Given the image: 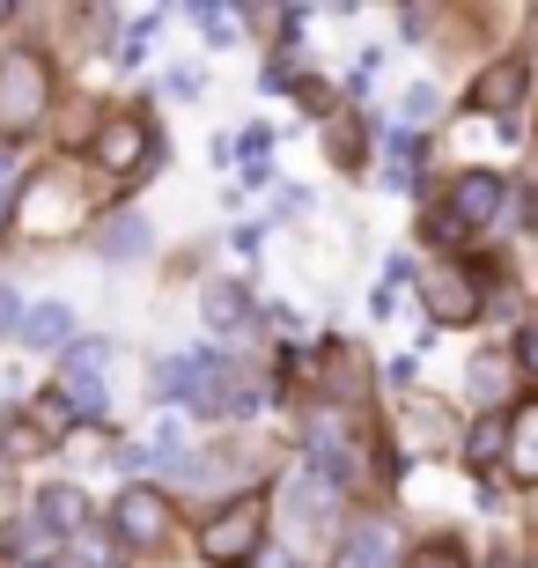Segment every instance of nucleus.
Segmentation results:
<instances>
[{
    "mask_svg": "<svg viewBox=\"0 0 538 568\" xmlns=\"http://www.w3.org/2000/svg\"><path fill=\"white\" fill-rule=\"evenodd\" d=\"M524 89H531V67H524V60H501L495 74H479L473 104H479V111H517V104H524Z\"/></svg>",
    "mask_w": 538,
    "mask_h": 568,
    "instance_id": "obj_10",
    "label": "nucleus"
},
{
    "mask_svg": "<svg viewBox=\"0 0 538 568\" xmlns=\"http://www.w3.org/2000/svg\"><path fill=\"white\" fill-rule=\"evenodd\" d=\"M38 517H44V531H60V539H74V531L89 525V503H82V487H44L38 495Z\"/></svg>",
    "mask_w": 538,
    "mask_h": 568,
    "instance_id": "obj_11",
    "label": "nucleus"
},
{
    "mask_svg": "<svg viewBox=\"0 0 538 568\" xmlns=\"http://www.w3.org/2000/svg\"><path fill=\"white\" fill-rule=\"evenodd\" d=\"M414 163H420V141H414V133H392V155H384V185H414Z\"/></svg>",
    "mask_w": 538,
    "mask_h": 568,
    "instance_id": "obj_14",
    "label": "nucleus"
},
{
    "mask_svg": "<svg viewBox=\"0 0 538 568\" xmlns=\"http://www.w3.org/2000/svg\"><path fill=\"white\" fill-rule=\"evenodd\" d=\"M414 568H457V554H450V547H435V554H420Z\"/></svg>",
    "mask_w": 538,
    "mask_h": 568,
    "instance_id": "obj_24",
    "label": "nucleus"
},
{
    "mask_svg": "<svg viewBox=\"0 0 538 568\" xmlns=\"http://www.w3.org/2000/svg\"><path fill=\"white\" fill-rule=\"evenodd\" d=\"M258 547H266V503L258 495H236L214 509V525H200V561L214 568H251Z\"/></svg>",
    "mask_w": 538,
    "mask_h": 568,
    "instance_id": "obj_1",
    "label": "nucleus"
},
{
    "mask_svg": "<svg viewBox=\"0 0 538 568\" xmlns=\"http://www.w3.org/2000/svg\"><path fill=\"white\" fill-rule=\"evenodd\" d=\"M111 525H119V539L133 554H155L170 539V503L155 495V487H125L119 495V509H111Z\"/></svg>",
    "mask_w": 538,
    "mask_h": 568,
    "instance_id": "obj_5",
    "label": "nucleus"
},
{
    "mask_svg": "<svg viewBox=\"0 0 538 568\" xmlns=\"http://www.w3.org/2000/svg\"><path fill=\"white\" fill-rule=\"evenodd\" d=\"M303 436H311V465H317V480L347 487L354 473H362V443H354V428L339 422L332 406H317L311 422H303Z\"/></svg>",
    "mask_w": 538,
    "mask_h": 568,
    "instance_id": "obj_4",
    "label": "nucleus"
},
{
    "mask_svg": "<svg viewBox=\"0 0 538 568\" xmlns=\"http://www.w3.org/2000/svg\"><path fill=\"white\" fill-rule=\"evenodd\" d=\"M450 214H457V230H487L501 214V170H465L450 192Z\"/></svg>",
    "mask_w": 538,
    "mask_h": 568,
    "instance_id": "obj_8",
    "label": "nucleus"
},
{
    "mask_svg": "<svg viewBox=\"0 0 538 568\" xmlns=\"http://www.w3.org/2000/svg\"><path fill=\"white\" fill-rule=\"evenodd\" d=\"M22 339L44 347V355H67V339H74V311H67V303H30V311H22Z\"/></svg>",
    "mask_w": 538,
    "mask_h": 568,
    "instance_id": "obj_9",
    "label": "nucleus"
},
{
    "mask_svg": "<svg viewBox=\"0 0 538 568\" xmlns=\"http://www.w3.org/2000/svg\"><path fill=\"white\" fill-rule=\"evenodd\" d=\"M155 22H163V16H141V22H133V30L119 38V60H125V67H141V60H148V38H155Z\"/></svg>",
    "mask_w": 538,
    "mask_h": 568,
    "instance_id": "obj_17",
    "label": "nucleus"
},
{
    "mask_svg": "<svg viewBox=\"0 0 538 568\" xmlns=\"http://www.w3.org/2000/svg\"><path fill=\"white\" fill-rule=\"evenodd\" d=\"M97 252H104V258L148 252V222H141V214H111V222H104V236H97Z\"/></svg>",
    "mask_w": 538,
    "mask_h": 568,
    "instance_id": "obj_13",
    "label": "nucleus"
},
{
    "mask_svg": "<svg viewBox=\"0 0 538 568\" xmlns=\"http://www.w3.org/2000/svg\"><path fill=\"white\" fill-rule=\"evenodd\" d=\"M501 443H509V414H487V422L473 428V465L487 473V458H501Z\"/></svg>",
    "mask_w": 538,
    "mask_h": 568,
    "instance_id": "obj_15",
    "label": "nucleus"
},
{
    "mask_svg": "<svg viewBox=\"0 0 538 568\" xmlns=\"http://www.w3.org/2000/svg\"><path fill=\"white\" fill-rule=\"evenodd\" d=\"M8 325H22V295L0 288V333H8Z\"/></svg>",
    "mask_w": 538,
    "mask_h": 568,
    "instance_id": "obj_23",
    "label": "nucleus"
},
{
    "mask_svg": "<svg viewBox=\"0 0 538 568\" xmlns=\"http://www.w3.org/2000/svg\"><path fill=\"white\" fill-rule=\"evenodd\" d=\"M473 392H479V399H501V392H509V362H501V355H479L473 362Z\"/></svg>",
    "mask_w": 538,
    "mask_h": 568,
    "instance_id": "obj_16",
    "label": "nucleus"
},
{
    "mask_svg": "<svg viewBox=\"0 0 538 568\" xmlns=\"http://www.w3.org/2000/svg\"><path fill=\"white\" fill-rule=\"evenodd\" d=\"M517 369H524V377H538V325H524V333H517Z\"/></svg>",
    "mask_w": 538,
    "mask_h": 568,
    "instance_id": "obj_21",
    "label": "nucleus"
},
{
    "mask_svg": "<svg viewBox=\"0 0 538 568\" xmlns=\"http://www.w3.org/2000/svg\"><path fill=\"white\" fill-rule=\"evenodd\" d=\"M332 568H398V525H384V517L354 525L332 554Z\"/></svg>",
    "mask_w": 538,
    "mask_h": 568,
    "instance_id": "obj_7",
    "label": "nucleus"
},
{
    "mask_svg": "<svg viewBox=\"0 0 538 568\" xmlns=\"http://www.w3.org/2000/svg\"><path fill=\"white\" fill-rule=\"evenodd\" d=\"M414 428H420L428 443H450V422L435 414V399H414Z\"/></svg>",
    "mask_w": 538,
    "mask_h": 568,
    "instance_id": "obj_20",
    "label": "nucleus"
},
{
    "mask_svg": "<svg viewBox=\"0 0 538 568\" xmlns=\"http://www.w3.org/2000/svg\"><path fill=\"white\" fill-rule=\"evenodd\" d=\"M501 458H509L517 480H538V406L509 414V443H501Z\"/></svg>",
    "mask_w": 538,
    "mask_h": 568,
    "instance_id": "obj_12",
    "label": "nucleus"
},
{
    "mask_svg": "<svg viewBox=\"0 0 538 568\" xmlns=\"http://www.w3.org/2000/svg\"><path fill=\"white\" fill-rule=\"evenodd\" d=\"M52 111V67H44V52H8L0 60V133H30Z\"/></svg>",
    "mask_w": 538,
    "mask_h": 568,
    "instance_id": "obj_2",
    "label": "nucleus"
},
{
    "mask_svg": "<svg viewBox=\"0 0 538 568\" xmlns=\"http://www.w3.org/2000/svg\"><path fill=\"white\" fill-rule=\"evenodd\" d=\"M435 325H473L479 317V288H473V266H435L428 288H420Z\"/></svg>",
    "mask_w": 538,
    "mask_h": 568,
    "instance_id": "obj_6",
    "label": "nucleus"
},
{
    "mask_svg": "<svg viewBox=\"0 0 538 568\" xmlns=\"http://www.w3.org/2000/svg\"><path fill=\"white\" fill-rule=\"evenodd\" d=\"M200 30H207V38L222 44V38H229V16H222V8H200Z\"/></svg>",
    "mask_w": 538,
    "mask_h": 568,
    "instance_id": "obj_22",
    "label": "nucleus"
},
{
    "mask_svg": "<svg viewBox=\"0 0 538 568\" xmlns=\"http://www.w3.org/2000/svg\"><path fill=\"white\" fill-rule=\"evenodd\" d=\"M0 22H8V8H0Z\"/></svg>",
    "mask_w": 538,
    "mask_h": 568,
    "instance_id": "obj_25",
    "label": "nucleus"
},
{
    "mask_svg": "<svg viewBox=\"0 0 538 568\" xmlns=\"http://www.w3.org/2000/svg\"><path fill=\"white\" fill-rule=\"evenodd\" d=\"M89 155H97V170H111V178H148V163H155V133H148V119L119 111V119H104V126L89 133Z\"/></svg>",
    "mask_w": 538,
    "mask_h": 568,
    "instance_id": "obj_3",
    "label": "nucleus"
},
{
    "mask_svg": "<svg viewBox=\"0 0 538 568\" xmlns=\"http://www.w3.org/2000/svg\"><path fill=\"white\" fill-rule=\"evenodd\" d=\"M398 111H406V119H414V126H428L435 111H443V97H435L428 82H414V89H406V104H398Z\"/></svg>",
    "mask_w": 538,
    "mask_h": 568,
    "instance_id": "obj_18",
    "label": "nucleus"
},
{
    "mask_svg": "<svg viewBox=\"0 0 538 568\" xmlns=\"http://www.w3.org/2000/svg\"><path fill=\"white\" fill-rule=\"evenodd\" d=\"M244 317V295L236 288H207V325H236Z\"/></svg>",
    "mask_w": 538,
    "mask_h": 568,
    "instance_id": "obj_19",
    "label": "nucleus"
}]
</instances>
